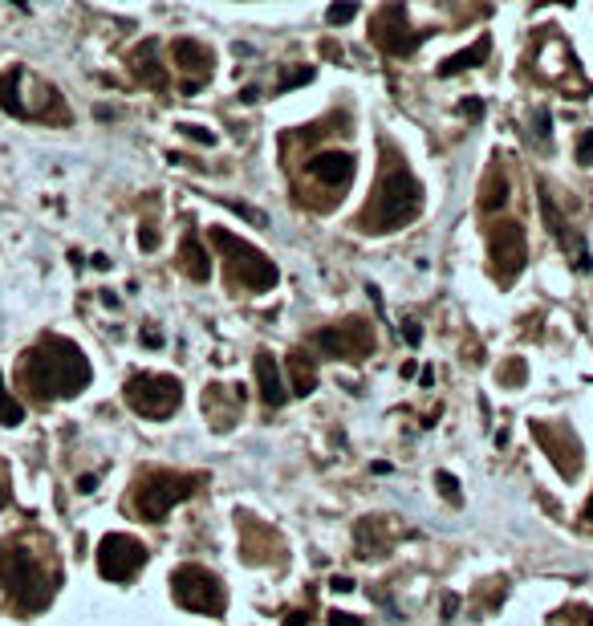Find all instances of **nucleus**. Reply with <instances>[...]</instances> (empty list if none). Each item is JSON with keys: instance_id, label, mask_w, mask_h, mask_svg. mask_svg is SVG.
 <instances>
[{"instance_id": "nucleus-9", "label": "nucleus", "mask_w": 593, "mask_h": 626, "mask_svg": "<svg viewBox=\"0 0 593 626\" xmlns=\"http://www.w3.org/2000/svg\"><path fill=\"white\" fill-rule=\"evenodd\" d=\"M143 566H146L143 541L126 537V533L102 537V545H98V574H102L106 582H130Z\"/></svg>"}, {"instance_id": "nucleus-5", "label": "nucleus", "mask_w": 593, "mask_h": 626, "mask_svg": "<svg viewBox=\"0 0 593 626\" xmlns=\"http://www.w3.org/2000/svg\"><path fill=\"white\" fill-rule=\"evenodd\" d=\"M126 403H130V411L143 415V419H167V415L179 411L183 386L171 375H134L126 383Z\"/></svg>"}, {"instance_id": "nucleus-19", "label": "nucleus", "mask_w": 593, "mask_h": 626, "mask_svg": "<svg viewBox=\"0 0 593 626\" xmlns=\"http://www.w3.org/2000/svg\"><path fill=\"white\" fill-rule=\"evenodd\" d=\"M289 370H293V386H289V391H293V395H313L317 391V367L313 362H309L305 354H293L289 358Z\"/></svg>"}, {"instance_id": "nucleus-32", "label": "nucleus", "mask_w": 593, "mask_h": 626, "mask_svg": "<svg viewBox=\"0 0 593 626\" xmlns=\"http://www.w3.org/2000/svg\"><path fill=\"white\" fill-rule=\"evenodd\" d=\"M285 626H309V610H293V614L285 618Z\"/></svg>"}, {"instance_id": "nucleus-4", "label": "nucleus", "mask_w": 593, "mask_h": 626, "mask_svg": "<svg viewBox=\"0 0 593 626\" xmlns=\"http://www.w3.org/2000/svg\"><path fill=\"white\" fill-rule=\"evenodd\" d=\"M0 582H4V590H9L25 610H41L49 602V594H53V586H49V578L37 569V561L25 550H17V545H4V550H0Z\"/></svg>"}, {"instance_id": "nucleus-3", "label": "nucleus", "mask_w": 593, "mask_h": 626, "mask_svg": "<svg viewBox=\"0 0 593 626\" xmlns=\"http://www.w3.org/2000/svg\"><path fill=\"white\" fill-rule=\"evenodd\" d=\"M211 244H216V249L228 257L232 277H236L244 289L265 293V289H273V285H277V265H273V260H268L260 249H252L249 241H240V236H232V232L216 228V232H211Z\"/></svg>"}, {"instance_id": "nucleus-7", "label": "nucleus", "mask_w": 593, "mask_h": 626, "mask_svg": "<svg viewBox=\"0 0 593 626\" xmlns=\"http://www.w3.org/2000/svg\"><path fill=\"white\" fill-rule=\"evenodd\" d=\"M195 484H200V476L154 472V476H146V480L138 484V496H134V504H138L143 520H163L167 512L175 509V504H183L187 496H192Z\"/></svg>"}, {"instance_id": "nucleus-33", "label": "nucleus", "mask_w": 593, "mask_h": 626, "mask_svg": "<svg viewBox=\"0 0 593 626\" xmlns=\"http://www.w3.org/2000/svg\"><path fill=\"white\" fill-rule=\"evenodd\" d=\"M138 244H143V249H146V252H151V249H154V244H159V236H154V232H151V228H146V232H138Z\"/></svg>"}, {"instance_id": "nucleus-6", "label": "nucleus", "mask_w": 593, "mask_h": 626, "mask_svg": "<svg viewBox=\"0 0 593 626\" xmlns=\"http://www.w3.org/2000/svg\"><path fill=\"white\" fill-rule=\"evenodd\" d=\"M171 594L183 610L195 614H224V586L216 574H208L203 566H179L171 574Z\"/></svg>"}, {"instance_id": "nucleus-26", "label": "nucleus", "mask_w": 593, "mask_h": 626, "mask_svg": "<svg viewBox=\"0 0 593 626\" xmlns=\"http://www.w3.org/2000/svg\"><path fill=\"white\" fill-rule=\"evenodd\" d=\"M179 131H183V135H187V139H195V143H208V147L216 143V135H211L208 126H192V123H183Z\"/></svg>"}, {"instance_id": "nucleus-22", "label": "nucleus", "mask_w": 593, "mask_h": 626, "mask_svg": "<svg viewBox=\"0 0 593 626\" xmlns=\"http://www.w3.org/2000/svg\"><path fill=\"white\" fill-rule=\"evenodd\" d=\"M435 484L443 488V496H447L451 504H460V480H455V476H451V472H435Z\"/></svg>"}, {"instance_id": "nucleus-29", "label": "nucleus", "mask_w": 593, "mask_h": 626, "mask_svg": "<svg viewBox=\"0 0 593 626\" xmlns=\"http://www.w3.org/2000/svg\"><path fill=\"white\" fill-rule=\"evenodd\" d=\"M463 115H468V118H479V115H484V102H479V98H468V102H463Z\"/></svg>"}, {"instance_id": "nucleus-38", "label": "nucleus", "mask_w": 593, "mask_h": 626, "mask_svg": "<svg viewBox=\"0 0 593 626\" xmlns=\"http://www.w3.org/2000/svg\"><path fill=\"white\" fill-rule=\"evenodd\" d=\"M589 517H593V501H589Z\"/></svg>"}, {"instance_id": "nucleus-37", "label": "nucleus", "mask_w": 593, "mask_h": 626, "mask_svg": "<svg viewBox=\"0 0 593 626\" xmlns=\"http://www.w3.org/2000/svg\"><path fill=\"white\" fill-rule=\"evenodd\" d=\"M143 342H146V346H163V334H154V329H151V334H143Z\"/></svg>"}, {"instance_id": "nucleus-35", "label": "nucleus", "mask_w": 593, "mask_h": 626, "mask_svg": "<svg viewBox=\"0 0 593 626\" xmlns=\"http://www.w3.org/2000/svg\"><path fill=\"white\" fill-rule=\"evenodd\" d=\"M455 610H460V598H455V594H447V598H443V614H455Z\"/></svg>"}, {"instance_id": "nucleus-2", "label": "nucleus", "mask_w": 593, "mask_h": 626, "mask_svg": "<svg viewBox=\"0 0 593 626\" xmlns=\"http://www.w3.org/2000/svg\"><path fill=\"white\" fill-rule=\"evenodd\" d=\"M419 212H423V184L407 167H391V171H383L370 203H366L362 228L366 232H394V228H402V224H411Z\"/></svg>"}, {"instance_id": "nucleus-31", "label": "nucleus", "mask_w": 593, "mask_h": 626, "mask_svg": "<svg viewBox=\"0 0 593 626\" xmlns=\"http://www.w3.org/2000/svg\"><path fill=\"white\" fill-rule=\"evenodd\" d=\"M12 501V492H9V476H4V468H0V509Z\"/></svg>"}, {"instance_id": "nucleus-17", "label": "nucleus", "mask_w": 593, "mask_h": 626, "mask_svg": "<svg viewBox=\"0 0 593 626\" xmlns=\"http://www.w3.org/2000/svg\"><path fill=\"white\" fill-rule=\"evenodd\" d=\"M479 203L488 208V212H500L508 203V179L504 171H500V163L488 167V175H484V187H479Z\"/></svg>"}, {"instance_id": "nucleus-8", "label": "nucleus", "mask_w": 593, "mask_h": 626, "mask_svg": "<svg viewBox=\"0 0 593 626\" xmlns=\"http://www.w3.org/2000/svg\"><path fill=\"white\" fill-rule=\"evenodd\" d=\"M488 249H492V269L504 285L525 273V260H528V241H525V228L517 220H500L488 236Z\"/></svg>"}, {"instance_id": "nucleus-30", "label": "nucleus", "mask_w": 593, "mask_h": 626, "mask_svg": "<svg viewBox=\"0 0 593 626\" xmlns=\"http://www.w3.org/2000/svg\"><path fill=\"white\" fill-rule=\"evenodd\" d=\"M402 334H407V342H411V346H419V342H423L419 321H407V329H402Z\"/></svg>"}, {"instance_id": "nucleus-15", "label": "nucleus", "mask_w": 593, "mask_h": 626, "mask_svg": "<svg viewBox=\"0 0 593 626\" xmlns=\"http://www.w3.org/2000/svg\"><path fill=\"white\" fill-rule=\"evenodd\" d=\"M134 74H138V82H146L151 90L167 86V74L159 69V61H154V41H146L143 49H134Z\"/></svg>"}, {"instance_id": "nucleus-14", "label": "nucleus", "mask_w": 593, "mask_h": 626, "mask_svg": "<svg viewBox=\"0 0 593 626\" xmlns=\"http://www.w3.org/2000/svg\"><path fill=\"white\" fill-rule=\"evenodd\" d=\"M171 53H175V66H179V69H192V74H203V77L211 74V49L200 45V41L179 37L171 45Z\"/></svg>"}, {"instance_id": "nucleus-34", "label": "nucleus", "mask_w": 593, "mask_h": 626, "mask_svg": "<svg viewBox=\"0 0 593 626\" xmlns=\"http://www.w3.org/2000/svg\"><path fill=\"white\" fill-rule=\"evenodd\" d=\"M329 586H334L337 594H350V590H354V578H334Z\"/></svg>"}, {"instance_id": "nucleus-20", "label": "nucleus", "mask_w": 593, "mask_h": 626, "mask_svg": "<svg viewBox=\"0 0 593 626\" xmlns=\"http://www.w3.org/2000/svg\"><path fill=\"white\" fill-rule=\"evenodd\" d=\"M20 419H25V407H20L17 399L4 391V378H0V424H4V427H17Z\"/></svg>"}, {"instance_id": "nucleus-13", "label": "nucleus", "mask_w": 593, "mask_h": 626, "mask_svg": "<svg viewBox=\"0 0 593 626\" xmlns=\"http://www.w3.org/2000/svg\"><path fill=\"white\" fill-rule=\"evenodd\" d=\"M257 386H260V399H265L268 407H285L289 403V386H285V378H281L277 358L268 354V350H260V354H257Z\"/></svg>"}, {"instance_id": "nucleus-18", "label": "nucleus", "mask_w": 593, "mask_h": 626, "mask_svg": "<svg viewBox=\"0 0 593 626\" xmlns=\"http://www.w3.org/2000/svg\"><path fill=\"white\" fill-rule=\"evenodd\" d=\"M183 273H187L192 281H208L211 277V260H208V252H203V244L195 241V236L183 241Z\"/></svg>"}, {"instance_id": "nucleus-27", "label": "nucleus", "mask_w": 593, "mask_h": 626, "mask_svg": "<svg viewBox=\"0 0 593 626\" xmlns=\"http://www.w3.org/2000/svg\"><path fill=\"white\" fill-rule=\"evenodd\" d=\"M536 135L541 139L553 135V118H549V110H536Z\"/></svg>"}, {"instance_id": "nucleus-11", "label": "nucleus", "mask_w": 593, "mask_h": 626, "mask_svg": "<svg viewBox=\"0 0 593 626\" xmlns=\"http://www.w3.org/2000/svg\"><path fill=\"white\" fill-rule=\"evenodd\" d=\"M317 346L334 358H362V354H370V346H374V329L366 326V321H345V326L321 329V334H317Z\"/></svg>"}, {"instance_id": "nucleus-1", "label": "nucleus", "mask_w": 593, "mask_h": 626, "mask_svg": "<svg viewBox=\"0 0 593 626\" xmlns=\"http://www.w3.org/2000/svg\"><path fill=\"white\" fill-rule=\"evenodd\" d=\"M90 378L94 370L69 337H41L37 346L20 354V386L37 399H69L86 391Z\"/></svg>"}, {"instance_id": "nucleus-25", "label": "nucleus", "mask_w": 593, "mask_h": 626, "mask_svg": "<svg viewBox=\"0 0 593 626\" xmlns=\"http://www.w3.org/2000/svg\"><path fill=\"white\" fill-rule=\"evenodd\" d=\"M309 77H313V69H309V66H301V69H293V74H285V77H281V90H293V86H305Z\"/></svg>"}, {"instance_id": "nucleus-10", "label": "nucleus", "mask_w": 593, "mask_h": 626, "mask_svg": "<svg viewBox=\"0 0 593 626\" xmlns=\"http://www.w3.org/2000/svg\"><path fill=\"white\" fill-rule=\"evenodd\" d=\"M374 41H378L391 58H407V53H415V49L427 41V33H411L407 29V9H402V4H391V9H383L374 17Z\"/></svg>"}, {"instance_id": "nucleus-24", "label": "nucleus", "mask_w": 593, "mask_h": 626, "mask_svg": "<svg viewBox=\"0 0 593 626\" xmlns=\"http://www.w3.org/2000/svg\"><path fill=\"white\" fill-rule=\"evenodd\" d=\"M577 163H581V167L593 163V131H585V135L577 139Z\"/></svg>"}, {"instance_id": "nucleus-28", "label": "nucleus", "mask_w": 593, "mask_h": 626, "mask_svg": "<svg viewBox=\"0 0 593 626\" xmlns=\"http://www.w3.org/2000/svg\"><path fill=\"white\" fill-rule=\"evenodd\" d=\"M329 626H362V618L345 614V610H334V614H329Z\"/></svg>"}, {"instance_id": "nucleus-36", "label": "nucleus", "mask_w": 593, "mask_h": 626, "mask_svg": "<svg viewBox=\"0 0 593 626\" xmlns=\"http://www.w3.org/2000/svg\"><path fill=\"white\" fill-rule=\"evenodd\" d=\"M77 488H82V492H94V488H98V476H82V480H77Z\"/></svg>"}, {"instance_id": "nucleus-21", "label": "nucleus", "mask_w": 593, "mask_h": 626, "mask_svg": "<svg viewBox=\"0 0 593 626\" xmlns=\"http://www.w3.org/2000/svg\"><path fill=\"white\" fill-rule=\"evenodd\" d=\"M541 212H545L549 232H553V236H565V224H561V216H557V208H553V200H549V195H541Z\"/></svg>"}, {"instance_id": "nucleus-23", "label": "nucleus", "mask_w": 593, "mask_h": 626, "mask_svg": "<svg viewBox=\"0 0 593 626\" xmlns=\"http://www.w3.org/2000/svg\"><path fill=\"white\" fill-rule=\"evenodd\" d=\"M354 17H358V9H354V4H334V9L326 12V20H329V25H345V20H354Z\"/></svg>"}, {"instance_id": "nucleus-12", "label": "nucleus", "mask_w": 593, "mask_h": 626, "mask_svg": "<svg viewBox=\"0 0 593 626\" xmlns=\"http://www.w3.org/2000/svg\"><path fill=\"white\" fill-rule=\"evenodd\" d=\"M309 175H313L317 184H326L329 192H345L350 179H354V155L350 151H321L309 163Z\"/></svg>"}, {"instance_id": "nucleus-16", "label": "nucleus", "mask_w": 593, "mask_h": 626, "mask_svg": "<svg viewBox=\"0 0 593 626\" xmlns=\"http://www.w3.org/2000/svg\"><path fill=\"white\" fill-rule=\"evenodd\" d=\"M492 53V37H479L471 49H463V53H455V58H447L439 66V74L443 77H455V74H463V69H471V66H479V61L488 58Z\"/></svg>"}]
</instances>
